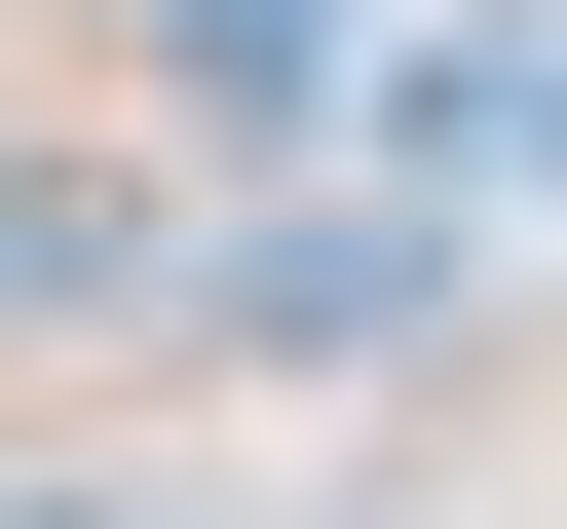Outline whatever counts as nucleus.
Masks as SVG:
<instances>
[{"label": "nucleus", "mask_w": 567, "mask_h": 529, "mask_svg": "<svg viewBox=\"0 0 567 529\" xmlns=\"http://www.w3.org/2000/svg\"><path fill=\"white\" fill-rule=\"evenodd\" d=\"M152 303H189V227L114 152H0V341H152Z\"/></svg>", "instance_id": "f03ea898"}, {"label": "nucleus", "mask_w": 567, "mask_h": 529, "mask_svg": "<svg viewBox=\"0 0 567 529\" xmlns=\"http://www.w3.org/2000/svg\"><path fill=\"white\" fill-rule=\"evenodd\" d=\"M379 114H416V152H454V189H529V227H567V39H416V76H379Z\"/></svg>", "instance_id": "7ed1b4c3"}, {"label": "nucleus", "mask_w": 567, "mask_h": 529, "mask_svg": "<svg viewBox=\"0 0 567 529\" xmlns=\"http://www.w3.org/2000/svg\"><path fill=\"white\" fill-rule=\"evenodd\" d=\"M454 39H567V0H454Z\"/></svg>", "instance_id": "20e7f679"}, {"label": "nucleus", "mask_w": 567, "mask_h": 529, "mask_svg": "<svg viewBox=\"0 0 567 529\" xmlns=\"http://www.w3.org/2000/svg\"><path fill=\"white\" fill-rule=\"evenodd\" d=\"M454 303V227H379V189H265V227H189V341H265V378H379Z\"/></svg>", "instance_id": "f257e3e1"}]
</instances>
